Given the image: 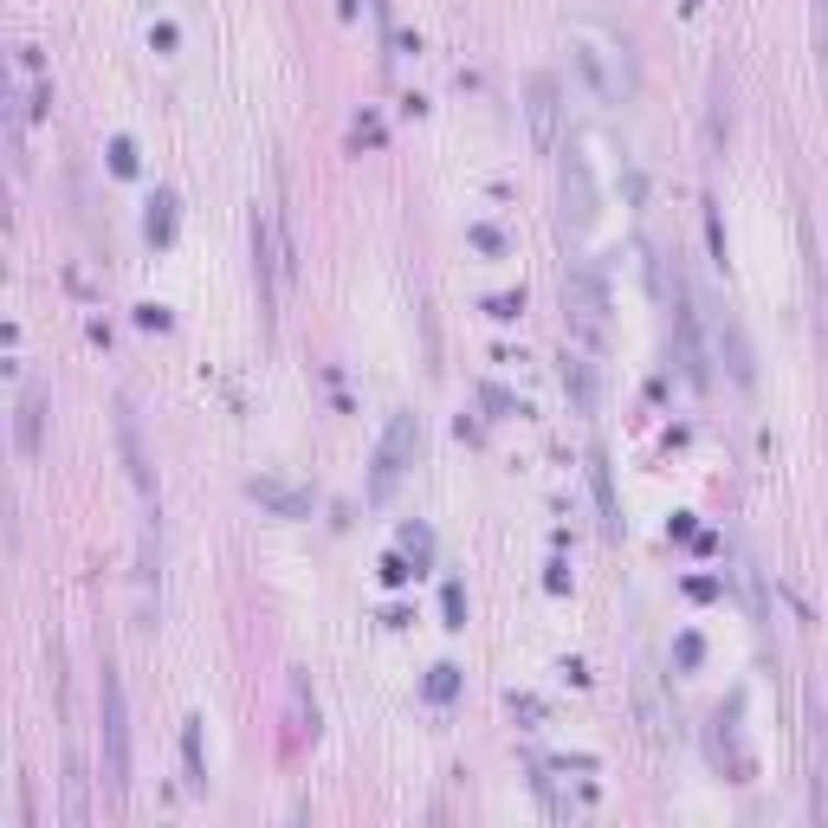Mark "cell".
<instances>
[{"label": "cell", "instance_id": "cell-15", "mask_svg": "<svg viewBox=\"0 0 828 828\" xmlns=\"http://www.w3.org/2000/svg\"><path fill=\"white\" fill-rule=\"evenodd\" d=\"M434 699H453V667H434V680H427Z\"/></svg>", "mask_w": 828, "mask_h": 828}, {"label": "cell", "instance_id": "cell-5", "mask_svg": "<svg viewBox=\"0 0 828 828\" xmlns=\"http://www.w3.org/2000/svg\"><path fill=\"white\" fill-rule=\"evenodd\" d=\"M563 207H570V220H576V227H589V220H596V182H589V162H583L576 149L563 156Z\"/></svg>", "mask_w": 828, "mask_h": 828}, {"label": "cell", "instance_id": "cell-3", "mask_svg": "<svg viewBox=\"0 0 828 828\" xmlns=\"http://www.w3.org/2000/svg\"><path fill=\"white\" fill-rule=\"evenodd\" d=\"M414 447H421V421L414 414H395L389 434H382V447H376V492H395V480L409 473Z\"/></svg>", "mask_w": 828, "mask_h": 828}, {"label": "cell", "instance_id": "cell-2", "mask_svg": "<svg viewBox=\"0 0 828 828\" xmlns=\"http://www.w3.org/2000/svg\"><path fill=\"white\" fill-rule=\"evenodd\" d=\"M97 705H104V758H111V790L124 796L130 790V705H124V680L117 667L104 660L97 674Z\"/></svg>", "mask_w": 828, "mask_h": 828}, {"label": "cell", "instance_id": "cell-4", "mask_svg": "<svg viewBox=\"0 0 828 828\" xmlns=\"http://www.w3.org/2000/svg\"><path fill=\"white\" fill-rule=\"evenodd\" d=\"M525 111H531V137H538V149H556V117H563V97H556V78H551V71H531V84H525Z\"/></svg>", "mask_w": 828, "mask_h": 828}, {"label": "cell", "instance_id": "cell-11", "mask_svg": "<svg viewBox=\"0 0 828 828\" xmlns=\"http://www.w3.org/2000/svg\"><path fill=\"white\" fill-rule=\"evenodd\" d=\"M563 389L576 395V409H589V402H596V376H589V363H583V356H563Z\"/></svg>", "mask_w": 828, "mask_h": 828}, {"label": "cell", "instance_id": "cell-9", "mask_svg": "<svg viewBox=\"0 0 828 828\" xmlns=\"http://www.w3.org/2000/svg\"><path fill=\"white\" fill-rule=\"evenodd\" d=\"M253 498H266V505H273V511H285V518H298V511L311 505L304 492H291V485H278V480H253Z\"/></svg>", "mask_w": 828, "mask_h": 828}, {"label": "cell", "instance_id": "cell-1", "mask_svg": "<svg viewBox=\"0 0 828 828\" xmlns=\"http://www.w3.org/2000/svg\"><path fill=\"white\" fill-rule=\"evenodd\" d=\"M563 304H570L576 337H583L589 349H602V337H609V278H602V266L576 260L570 278H563Z\"/></svg>", "mask_w": 828, "mask_h": 828}, {"label": "cell", "instance_id": "cell-14", "mask_svg": "<svg viewBox=\"0 0 828 828\" xmlns=\"http://www.w3.org/2000/svg\"><path fill=\"white\" fill-rule=\"evenodd\" d=\"M111 169H117V175H130V169H137V142H130V137L111 142Z\"/></svg>", "mask_w": 828, "mask_h": 828}, {"label": "cell", "instance_id": "cell-17", "mask_svg": "<svg viewBox=\"0 0 828 828\" xmlns=\"http://www.w3.org/2000/svg\"><path fill=\"white\" fill-rule=\"evenodd\" d=\"M460 616H467V602H460V583H447V628H460Z\"/></svg>", "mask_w": 828, "mask_h": 828}, {"label": "cell", "instance_id": "cell-8", "mask_svg": "<svg viewBox=\"0 0 828 828\" xmlns=\"http://www.w3.org/2000/svg\"><path fill=\"white\" fill-rule=\"evenodd\" d=\"M589 467H596V498H602V525H609V538H621V505H616V480H609V453L596 447V453H589Z\"/></svg>", "mask_w": 828, "mask_h": 828}, {"label": "cell", "instance_id": "cell-16", "mask_svg": "<svg viewBox=\"0 0 828 828\" xmlns=\"http://www.w3.org/2000/svg\"><path fill=\"white\" fill-rule=\"evenodd\" d=\"M485 311H492V318H518V311H525V298H511V291H505V298H492Z\"/></svg>", "mask_w": 828, "mask_h": 828}, {"label": "cell", "instance_id": "cell-7", "mask_svg": "<svg viewBox=\"0 0 828 828\" xmlns=\"http://www.w3.org/2000/svg\"><path fill=\"white\" fill-rule=\"evenodd\" d=\"M117 440H124V460H130V480H137V492H149V460H142L137 414H130V409H117Z\"/></svg>", "mask_w": 828, "mask_h": 828}, {"label": "cell", "instance_id": "cell-6", "mask_svg": "<svg viewBox=\"0 0 828 828\" xmlns=\"http://www.w3.org/2000/svg\"><path fill=\"white\" fill-rule=\"evenodd\" d=\"M570 53H576V71H583V78H589V91H596V97H602V104H616V78H609V66H602V53H596V46H589V39H576V46H570Z\"/></svg>", "mask_w": 828, "mask_h": 828}, {"label": "cell", "instance_id": "cell-13", "mask_svg": "<svg viewBox=\"0 0 828 828\" xmlns=\"http://www.w3.org/2000/svg\"><path fill=\"white\" fill-rule=\"evenodd\" d=\"M175 233V195H156L149 202V240H169Z\"/></svg>", "mask_w": 828, "mask_h": 828}, {"label": "cell", "instance_id": "cell-10", "mask_svg": "<svg viewBox=\"0 0 828 828\" xmlns=\"http://www.w3.org/2000/svg\"><path fill=\"white\" fill-rule=\"evenodd\" d=\"M39 414H46L39 389H26L20 395V453H39Z\"/></svg>", "mask_w": 828, "mask_h": 828}, {"label": "cell", "instance_id": "cell-12", "mask_svg": "<svg viewBox=\"0 0 828 828\" xmlns=\"http://www.w3.org/2000/svg\"><path fill=\"white\" fill-rule=\"evenodd\" d=\"M182 763H188V790H202L207 783V770H202V718L182 725Z\"/></svg>", "mask_w": 828, "mask_h": 828}]
</instances>
